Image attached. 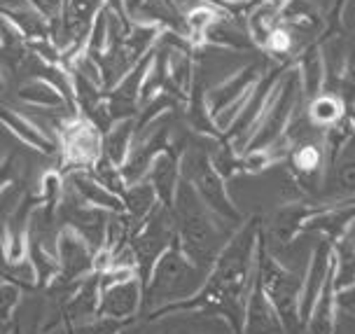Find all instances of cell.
Listing matches in <instances>:
<instances>
[{
	"label": "cell",
	"instance_id": "cell-7",
	"mask_svg": "<svg viewBox=\"0 0 355 334\" xmlns=\"http://www.w3.org/2000/svg\"><path fill=\"white\" fill-rule=\"evenodd\" d=\"M56 257H59V274H56V281L49 285L54 290L71 288L85 276L96 271V264H94L96 253L92 250V245L66 225H61L59 234H56Z\"/></svg>",
	"mask_w": 355,
	"mask_h": 334
},
{
	"label": "cell",
	"instance_id": "cell-27",
	"mask_svg": "<svg viewBox=\"0 0 355 334\" xmlns=\"http://www.w3.org/2000/svg\"><path fill=\"white\" fill-rule=\"evenodd\" d=\"M21 161L17 155H3L0 157V192L8 185H12L15 180L21 178Z\"/></svg>",
	"mask_w": 355,
	"mask_h": 334
},
{
	"label": "cell",
	"instance_id": "cell-24",
	"mask_svg": "<svg viewBox=\"0 0 355 334\" xmlns=\"http://www.w3.org/2000/svg\"><path fill=\"white\" fill-rule=\"evenodd\" d=\"M250 30L257 42H269L271 33H274V12L271 5H259V8L250 15Z\"/></svg>",
	"mask_w": 355,
	"mask_h": 334
},
{
	"label": "cell",
	"instance_id": "cell-11",
	"mask_svg": "<svg viewBox=\"0 0 355 334\" xmlns=\"http://www.w3.org/2000/svg\"><path fill=\"white\" fill-rule=\"evenodd\" d=\"M168 136H171V129L159 127V129L150 131V134L141 136V141H133L131 152L126 157V161L122 164V178L126 185L148 178V171H150L152 161H155V157L168 145Z\"/></svg>",
	"mask_w": 355,
	"mask_h": 334
},
{
	"label": "cell",
	"instance_id": "cell-23",
	"mask_svg": "<svg viewBox=\"0 0 355 334\" xmlns=\"http://www.w3.org/2000/svg\"><path fill=\"white\" fill-rule=\"evenodd\" d=\"M126 325H129V323H122V320L94 316V318H89V320H82V323L68 325L66 334H117Z\"/></svg>",
	"mask_w": 355,
	"mask_h": 334
},
{
	"label": "cell",
	"instance_id": "cell-28",
	"mask_svg": "<svg viewBox=\"0 0 355 334\" xmlns=\"http://www.w3.org/2000/svg\"><path fill=\"white\" fill-rule=\"evenodd\" d=\"M337 308H341L346 316L355 318V283L337 292Z\"/></svg>",
	"mask_w": 355,
	"mask_h": 334
},
{
	"label": "cell",
	"instance_id": "cell-2",
	"mask_svg": "<svg viewBox=\"0 0 355 334\" xmlns=\"http://www.w3.org/2000/svg\"><path fill=\"white\" fill-rule=\"evenodd\" d=\"M175 220V241L189 260L211 271L215 257L234 234V225L225 222L201 201L187 180H180L171 206Z\"/></svg>",
	"mask_w": 355,
	"mask_h": 334
},
{
	"label": "cell",
	"instance_id": "cell-18",
	"mask_svg": "<svg viewBox=\"0 0 355 334\" xmlns=\"http://www.w3.org/2000/svg\"><path fill=\"white\" fill-rule=\"evenodd\" d=\"M122 201H124V213L131 220H136V222H143V220L162 204L148 178L126 185L122 192Z\"/></svg>",
	"mask_w": 355,
	"mask_h": 334
},
{
	"label": "cell",
	"instance_id": "cell-32",
	"mask_svg": "<svg viewBox=\"0 0 355 334\" xmlns=\"http://www.w3.org/2000/svg\"><path fill=\"white\" fill-rule=\"evenodd\" d=\"M346 234H348V236H351V238H353V241H355V218L351 220V225H348V231H346Z\"/></svg>",
	"mask_w": 355,
	"mask_h": 334
},
{
	"label": "cell",
	"instance_id": "cell-30",
	"mask_svg": "<svg viewBox=\"0 0 355 334\" xmlns=\"http://www.w3.org/2000/svg\"><path fill=\"white\" fill-rule=\"evenodd\" d=\"M117 334H138V327H136V323H129L126 327H122Z\"/></svg>",
	"mask_w": 355,
	"mask_h": 334
},
{
	"label": "cell",
	"instance_id": "cell-8",
	"mask_svg": "<svg viewBox=\"0 0 355 334\" xmlns=\"http://www.w3.org/2000/svg\"><path fill=\"white\" fill-rule=\"evenodd\" d=\"M141 311H143V281L138 276L110 283V285H101L98 316L122 320V323H136Z\"/></svg>",
	"mask_w": 355,
	"mask_h": 334
},
{
	"label": "cell",
	"instance_id": "cell-26",
	"mask_svg": "<svg viewBox=\"0 0 355 334\" xmlns=\"http://www.w3.org/2000/svg\"><path fill=\"white\" fill-rule=\"evenodd\" d=\"M19 301H21V288L10 281L0 283V323H8Z\"/></svg>",
	"mask_w": 355,
	"mask_h": 334
},
{
	"label": "cell",
	"instance_id": "cell-3",
	"mask_svg": "<svg viewBox=\"0 0 355 334\" xmlns=\"http://www.w3.org/2000/svg\"><path fill=\"white\" fill-rule=\"evenodd\" d=\"M208 279V271L194 264L173 241L159 255L143 285V313L148 320L164 318L168 308L192 299Z\"/></svg>",
	"mask_w": 355,
	"mask_h": 334
},
{
	"label": "cell",
	"instance_id": "cell-21",
	"mask_svg": "<svg viewBox=\"0 0 355 334\" xmlns=\"http://www.w3.org/2000/svg\"><path fill=\"white\" fill-rule=\"evenodd\" d=\"M293 166L300 175H315L322 166V152L315 143H311L309 138L302 141L293 152Z\"/></svg>",
	"mask_w": 355,
	"mask_h": 334
},
{
	"label": "cell",
	"instance_id": "cell-4",
	"mask_svg": "<svg viewBox=\"0 0 355 334\" xmlns=\"http://www.w3.org/2000/svg\"><path fill=\"white\" fill-rule=\"evenodd\" d=\"M255 283L278 311L283 330L290 334L297 332V327L304 325L302 311H300L304 281L295 271H290L285 264H281V260L262 243V238H259V245H257Z\"/></svg>",
	"mask_w": 355,
	"mask_h": 334
},
{
	"label": "cell",
	"instance_id": "cell-14",
	"mask_svg": "<svg viewBox=\"0 0 355 334\" xmlns=\"http://www.w3.org/2000/svg\"><path fill=\"white\" fill-rule=\"evenodd\" d=\"M17 98L21 103L31 105V108H37V110H49V112H75L71 100L63 96V91L54 82H49L47 78H26L19 85L17 89Z\"/></svg>",
	"mask_w": 355,
	"mask_h": 334
},
{
	"label": "cell",
	"instance_id": "cell-25",
	"mask_svg": "<svg viewBox=\"0 0 355 334\" xmlns=\"http://www.w3.org/2000/svg\"><path fill=\"white\" fill-rule=\"evenodd\" d=\"M334 190L341 197H351L355 194V157L341 159L334 168Z\"/></svg>",
	"mask_w": 355,
	"mask_h": 334
},
{
	"label": "cell",
	"instance_id": "cell-5",
	"mask_svg": "<svg viewBox=\"0 0 355 334\" xmlns=\"http://www.w3.org/2000/svg\"><path fill=\"white\" fill-rule=\"evenodd\" d=\"M180 175L182 180H187L194 187V192L199 194L201 201L211 208L218 218H222L230 225H239L241 213L236 206L232 204L230 194H227L225 178L215 171L211 155L204 152L199 148H189L180 157Z\"/></svg>",
	"mask_w": 355,
	"mask_h": 334
},
{
	"label": "cell",
	"instance_id": "cell-20",
	"mask_svg": "<svg viewBox=\"0 0 355 334\" xmlns=\"http://www.w3.org/2000/svg\"><path fill=\"white\" fill-rule=\"evenodd\" d=\"M87 171L92 173L94 178H96L101 185L105 187V190H110V192H115V194L122 197V192L126 187V182L122 178V168H119L117 164H112L103 152H101V157L87 168Z\"/></svg>",
	"mask_w": 355,
	"mask_h": 334
},
{
	"label": "cell",
	"instance_id": "cell-13",
	"mask_svg": "<svg viewBox=\"0 0 355 334\" xmlns=\"http://www.w3.org/2000/svg\"><path fill=\"white\" fill-rule=\"evenodd\" d=\"M66 187L71 190L80 201H85L87 206H96L110 213H122L124 201L119 194L105 190L101 182L94 178L87 168H78V171L66 173Z\"/></svg>",
	"mask_w": 355,
	"mask_h": 334
},
{
	"label": "cell",
	"instance_id": "cell-29",
	"mask_svg": "<svg viewBox=\"0 0 355 334\" xmlns=\"http://www.w3.org/2000/svg\"><path fill=\"white\" fill-rule=\"evenodd\" d=\"M8 87H10L8 75H5V71H3V68H0V96H3V94L8 91Z\"/></svg>",
	"mask_w": 355,
	"mask_h": 334
},
{
	"label": "cell",
	"instance_id": "cell-10",
	"mask_svg": "<svg viewBox=\"0 0 355 334\" xmlns=\"http://www.w3.org/2000/svg\"><path fill=\"white\" fill-rule=\"evenodd\" d=\"M0 127H5L19 143L40 155H56L61 150L59 141L52 134H47L40 124H35L33 119H28L10 105H0Z\"/></svg>",
	"mask_w": 355,
	"mask_h": 334
},
{
	"label": "cell",
	"instance_id": "cell-22",
	"mask_svg": "<svg viewBox=\"0 0 355 334\" xmlns=\"http://www.w3.org/2000/svg\"><path fill=\"white\" fill-rule=\"evenodd\" d=\"M341 100L334 98V96H318L311 103L309 108V117L313 124H320V127H329V124H334L337 119L341 117Z\"/></svg>",
	"mask_w": 355,
	"mask_h": 334
},
{
	"label": "cell",
	"instance_id": "cell-33",
	"mask_svg": "<svg viewBox=\"0 0 355 334\" xmlns=\"http://www.w3.org/2000/svg\"><path fill=\"white\" fill-rule=\"evenodd\" d=\"M0 334H5V330H0Z\"/></svg>",
	"mask_w": 355,
	"mask_h": 334
},
{
	"label": "cell",
	"instance_id": "cell-17",
	"mask_svg": "<svg viewBox=\"0 0 355 334\" xmlns=\"http://www.w3.org/2000/svg\"><path fill=\"white\" fill-rule=\"evenodd\" d=\"M133 141H136V117L117 119L103 134V150L101 152L122 168V164L126 161V157H129L133 148Z\"/></svg>",
	"mask_w": 355,
	"mask_h": 334
},
{
	"label": "cell",
	"instance_id": "cell-12",
	"mask_svg": "<svg viewBox=\"0 0 355 334\" xmlns=\"http://www.w3.org/2000/svg\"><path fill=\"white\" fill-rule=\"evenodd\" d=\"M180 157L182 152H178L173 145H166L159 155L155 157L152 161L150 171H148V180L150 185L155 187L157 197L164 206H173V199H175V192H178V185H180L182 175H180Z\"/></svg>",
	"mask_w": 355,
	"mask_h": 334
},
{
	"label": "cell",
	"instance_id": "cell-6",
	"mask_svg": "<svg viewBox=\"0 0 355 334\" xmlns=\"http://www.w3.org/2000/svg\"><path fill=\"white\" fill-rule=\"evenodd\" d=\"M175 241V220L168 206L159 204L148 218L143 220L136 234L131 236V250L136 260V274L138 279L148 281L152 267L159 260V255Z\"/></svg>",
	"mask_w": 355,
	"mask_h": 334
},
{
	"label": "cell",
	"instance_id": "cell-19",
	"mask_svg": "<svg viewBox=\"0 0 355 334\" xmlns=\"http://www.w3.org/2000/svg\"><path fill=\"white\" fill-rule=\"evenodd\" d=\"M332 276L337 292L355 283V241L348 234L341 236L332 250Z\"/></svg>",
	"mask_w": 355,
	"mask_h": 334
},
{
	"label": "cell",
	"instance_id": "cell-31",
	"mask_svg": "<svg viewBox=\"0 0 355 334\" xmlns=\"http://www.w3.org/2000/svg\"><path fill=\"white\" fill-rule=\"evenodd\" d=\"M348 78L353 80V85H355V52L351 56V68H348Z\"/></svg>",
	"mask_w": 355,
	"mask_h": 334
},
{
	"label": "cell",
	"instance_id": "cell-16",
	"mask_svg": "<svg viewBox=\"0 0 355 334\" xmlns=\"http://www.w3.org/2000/svg\"><path fill=\"white\" fill-rule=\"evenodd\" d=\"M334 313H337V288H334V276H332V271H329L325 285H322L318 299L313 301L306 323H304L309 334H332Z\"/></svg>",
	"mask_w": 355,
	"mask_h": 334
},
{
	"label": "cell",
	"instance_id": "cell-9",
	"mask_svg": "<svg viewBox=\"0 0 355 334\" xmlns=\"http://www.w3.org/2000/svg\"><path fill=\"white\" fill-rule=\"evenodd\" d=\"M61 292H63V306H61L63 327L98 316V304H101V276H98V271L85 276L82 281H78L71 288L61 290Z\"/></svg>",
	"mask_w": 355,
	"mask_h": 334
},
{
	"label": "cell",
	"instance_id": "cell-1",
	"mask_svg": "<svg viewBox=\"0 0 355 334\" xmlns=\"http://www.w3.org/2000/svg\"><path fill=\"white\" fill-rule=\"evenodd\" d=\"M257 245L259 227L257 222L243 225L234 231L220 255L215 257L204 288L192 299L168 308L164 316H173L178 311H208L215 316L227 318L232 330L241 334L243 330L245 304H248L250 290L255 285L257 267Z\"/></svg>",
	"mask_w": 355,
	"mask_h": 334
},
{
	"label": "cell",
	"instance_id": "cell-15",
	"mask_svg": "<svg viewBox=\"0 0 355 334\" xmlns=\"http://www.w3.org/2000/svg\"><path fill=\"white\" fill-rule=\"evenodd\" d=\"M241 334H285L281 316H278L274 304L266 299V295L257 288V283L252 285L248 304H245Z\"/></svg>",
	"mask_w": 355,
	"mask_h": 334
}]
</instances>
